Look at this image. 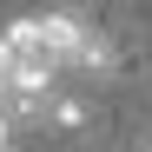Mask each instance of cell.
<instances>
[{"label": "cell", "instance_id": "6da1fadb", "mask_svg": "<svg viewBox=\"0 0 152 152\" xmlns=\"http://www.w3.org/2000/svg\"><path fill=\"white\" fill-rule=\"evenodd\" d=\"M7 139H13V119H7V113H0V152H7Z\"/></svg>", "mask_w": 152, "mask_h": 152}, {"label": "cell", "instance_id": "7a4b0ae2", "mask_svg": "<svg viewBox=\"0 0 152 152\" xmlns=\"http://www.w3.org/2000/svg\"><path fill=\"white\" fill-rule=\"evenodd\" d=\"M145 152H152V139H145Z\"/></svg>", "mask_w": 152, "mask_h": 152}]
</instances>
